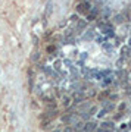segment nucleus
Instances as JSON below:
<instances>
[{
    "label": "nucleus",
    "instance_id": "2",
    "mask_svg": "<svg viewBox=\"0 0 131 132\" xmlns=\"http://www.w3.org/2000/svg\"><path fill=\"white\" fill-rule=\"evenodd\" d=\"M96 129H97V123L96 122H87V123H84L83 132H94Z\"/></svg>",
    "mask_w": 131,
    "mask_h": 132
},
{
    "label": "nucleus",
    "instance_id": "11",
    "mask_svg": "<svg viewBox=\"0 0 131 132\" xmlns=\"http://www.w3.org/2000/svg\"><path fill=\"white\" fill-rule=\"evenodd\" d=\"M125 93H127V94H128V95L131 94V87H127V91H125Z\"/></svg>",
    "mask_w": 131,
    "mask_h": 132
},
{
    "label": "nucleus",
    "instance_id": "9",
    "mask_svg": "<svg viewBox=\"0 0 131 132\" xmlns=\"http://www.w3.org/2000/svg\"><path fill=\"white\" fill-rule=\"evenodd\" d=\"M31 59H33V62H34V60H38V59H40V53L35 52V53L33 54V57H31Z\"/></svg>",
    "mask_w": 131,
    "mask_h": 132
},
{
    "label": "nucleus",
    "instance_id": "14",
    "mask_svg": "<svg viewBox=\"0 0 131 132\" xmlns=\"http://www.w3.org/2000/svg\"><path fill=\"white\" fill-rule=\"evenodd\" d=\"M130 104H131V103H130Z\"/></svg>",
    "mask_w": 131,
    "mask_h": 132
},
{
    "label": "nucleus",
    "instance_id": "8",
    "mask_svg": "<svg viewBox=\"0 0 131 132\" xmlns=\"http://www.w3.org/2000/svg\"><path fill=\"white\" fill-rule=\"evenodd\" d=\"M96 112H97V107H91V109L89 110V112H87V113H89L90 116H93V114L96 113Z\"/></svg>",
    "mask_w": 131,
    "mask_h": 132
},
{
    "label": "nucleus",
    "instance_id": "13",
    "mask_svg": "<svg viewBox=\"0 0 131 132\" xmlns=\"http://www.w3.org/2000/svg\"><path fill=\"white\" fill-rule=\"evenodd\" d=\"M130 129H131V122H130Z\"/></svg>",
    "mask_w": 131,
    "mask_h": 132
},
{
    "label": "nucleus",
    "instance_id": "3",
    "mask_svg": "<svg viewBox=\"0 0 131 132\" xmlns=\"http://www.w3.org/2000/svg\"><path fill=\"white\" fill-rule=\"evenodd\" d=\"M77 10L78 12H81V13H89L90 12V3H87V2H83V3H80L78 5V7H77Z\"/></svg>",
    "mask_w": 131,
    "mask_h": 132
},
{
    "label": "nucleus",
    "instance_id": "1",
    "mask_svg": "<svg viewBox=\"0 0 131 132\" xmlns=\"http://www.w3.org/2000/svg\"><path fill=\"white\" fill-rule=\"evenodd\" d=\"M72 100H74V103H81V101H84L85 100V94L83 91H75L74 94H72Z\"/></svg>",
    "mask_w": 131,
    "mask_h": 132
},
{
    "label": "nucleus",
    "instance_id": "6",
    "mask_svg": "<svg viewBox=\"0 0 131 132\" xmlns=\"http://www.w3.org/2000/svg\"><path fill=\"white\" fill-rule=\"evenodd\" d=\"M71 97H68V95H63V97H62V104H63V106H65V107H68V106H69L71 104Z\"/></svg>",
    "mask_w": 131,
    "mask_h": 132
},
{
    "label": "nucleus",
    "instance_id": "10",
    "mask_svg": "<svg viewBox=\"0 0 131 132\" xmlns=\"http://www.w3.org/2000/svg\"><path fill=\"white\" fill-rule=\"evenodd\" d=\"M81 59H83V60L87 59V53H81Z\"/></svg>",
    "mask_w": 131,
    "mask_h": 132
},
{
    "label": "nucleus",
    "instance_id": "4",
    "mask_svg": "<svg viewBox=\"0 0 131 132\" xmlns=\"http://www.w3.org/2000/svg\"><path fill=\"white\" fill-rule=\"evenodd\" d=\"M99 128H102V129H106V131H112L113 128H115V125H113V122H103L99 125Z\"/></svg>",
    "mask_w": 131,
    "mask_h": 132
},
{
    "label": "nucleus",
    "instance_id": "5",
    "mask_svg": "<svg viewBox=\"0 0 131 132\" xmlns=\"http://www.w3.org/2000/svg\"><path fill=\"white\" fill-rule=\"evenodd\" d=\"M121 56L122 57H130L131 56V47L130 46H124L121 48Z\"/></svg>",
    "mask_w": 131,
    "mask_h": 132
},
{
    "label": "nucleus",
    "instance_id": "12",
    "mask_svg": "<svg viewBox=\"0 0 131 132\" xmlns=\"http://www.w3.org/2000/svg\"><path fill=\"white\" fill-rule=\"evenodd\" d=\"M55 132H61V131H59V129H56V131H55Z\"/></svg>",
    "mask_w": 131,
    "mask_h": 132
},
{
    "label": "nucleus",
    "instance_id": "7",
    "mask_svg": "<svg viewBox=\"0 0 131 132\" xmlns=\"http://www.w3.org/2000/svg\"><path fill=\"white\" fill-rule=\"evenodd\" d=\"M52 10H53V3H52V2H49V3H47V6H46V16H49V15L52 13Z\"/></svg>",
    "mask_w": 131,
    "mask_h": 132
}]
</instances>
